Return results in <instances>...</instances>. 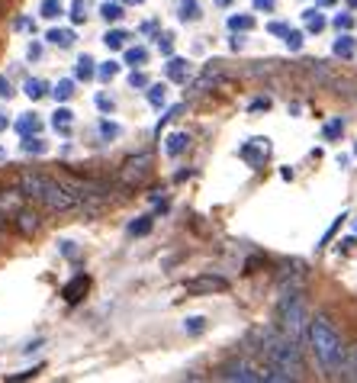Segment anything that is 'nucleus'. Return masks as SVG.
Masks as SVG:
<instances>
[{"mask_svg": "<svg viewBox=\"0 0 357 383\" xmlns=\"http://www.w3.org/2000/svg\"><path fill=\"white\" fill-rule=\"evenodd\" d=\"M219 380H229V383H264V380H273L271 367L267 364H254L248 357H238V361H229L222 371H219Z\"/></svg>", "mask_w": 357, "mask_h": 383, "instance_id": "39448f33", "label": "nucleus"}, {"mask_svg": "<svg viewBox=\"0 0 357 383\" xmlns=\"http://www.w3.org/2000/svg\"><path fill=\"white\" fill-rule=\"evenodd\" d=\"M13 223H17V229H19L23 235L39 232V216H36V213H29V209H19V213L13 216Z\"/></svg>", "mask_w": 357, "mask_h": 383, "instance_id": "ddd939ff", "label": "nucleus"}, {"mask_svg": "<svg viewBox=\"0 0 357 383\" xmlns=\"http://www.w3.org/2000/svg\"><path fill=\"white\" fill-rule=\"evenodd\" d=\"M283 42H287V46H290L293 52H300V48H302V32H296V29H287Z\"/></svg>", "mask_w": 357, "mask_h": 383, "instance_id": "7c9ffc66", "label": "nucleus"}, {"mask_svg": "<svg viewBox=\"0 0 357 383\" xmlns=\"http://www.w3.org/2000/svg\"><path fill=\"white\" fill-rule=\"evenodd\" d=\"M197 17H200L197 0H180V19H197Z\"/></svg>", "mask_w": 357, "mask_h": 383, "instance_id": "412c9836", "label": "nucleus"}, {"mask_svg": "<svg viewBox=\"0 0 357 383\" xmlns=\"http://www.w3.org/2000/svg\"><path fill=\"white\" fill-rule=\"evenodd\" d=\"M65 10H61V3L58 0H42V17L46 19H55V17H61Z\"/></svg>", "mask_w": 357, "mask_h": 383, "instance_id": "aec40b11", "label": "nucleus"}, {"mask_svg": "<svg viewBox=\"0 0 357 383\" xmlns=\"http://www.w3.org/2000/svg\"><path fill=\"white\" fill-rule=\"evenodd\" d=\"M309 348H312V355H316V361H319V367L331 377L341 374L345 364H348L345 338H341V332L335 328V322L329 316H316L309 322Z\"/></svg>", "mask_w": 357, "mask_h": 383, "instance_id": "7ed1b4c3", "label": "nucleus"}, {"mask_svg": "<svg viewBox=\"0 0 357 383\" xmlns=\"http://www.w3.org/2000/svg\"><path fill=\"white\" fill-rule=\"evenodd\" d=\"M97 106H100L104 113H113V100H110L106 94H100V97H97Z\"/></svg>", "mask_w": 357, "mask_h": 383, "instance_id": "79ce46f5", "label": "nucleus"}, {"mask_svg": "<svg viewBox=\"0 0 357 383\" xmlns=\"http://www.w3.org/2000/svg\"><path fill=\"white\" fill-rule=\"evenodd\" d=\"M100 136H104V139H116V136H119V126H116V122H100Z\"/></svg>", "mask_w": 357, "mask_h": 383, "instance_id": "c9c22d12", "label": "nucleus"}, {"mask_svg": "<svg viewBox=\"0 0 357 383\" xmlns=\"http://www.w3.org/2000/svg\"><path fill=\"white\" fill-rule=\"evenodd\" d=\"M226 290L229 281L216 277V274H200V277L184 281V293H190V297H213V293H226Z\"/></svg>", "mask_w": 357, "mask_h": 383, "instance_id": "423d86ee", "label": "nucleus"}, {"mask_svg": "<svg viewBox=\"0 0 357 383\" xmlns=\"http://www.w3.org/2000/svg\"><path fill=\"white\" fill-rule=\"evenodd\" d=\"M132 3H142V0H132Z\"/></svg>", "mask_w": 357, "mask_h": 383, "instance_id": "864d4df0", "label": "nucleus"}, {"mask_svg": "<svg viewBox=\"0 0 357 383\" xmlns=\"http://www.w3.org/2000/svg\"><path fill=\"white\" fill-rule=\"evenodd\" d=\"M52 94H55V100H71V94H75V84H71V81H58Z\"/></svg>", "mask_w": 357, "mask_h": 383, "instance_id": "b1692460", "label": "nucleus"}, {"mask_svg": "<svg viewBox=\"0 0 357 383\" xmlns=\"http://www.w3.org/2000/svg\"><path fill=\"white\" fill-rule=\"evenodd\" d=\"M319 3H335V0H319Z\"/></svg>", "mask_w": 357, "mask_h": 383, "instance_id": "3c124183", "label": "nucleus"}, {"mask_svg": "<svg viewBox=\"0 0 357 383\" xmlns=\"http://www.w3.org/2000/svg\"><path fill=\"white\" fill-rule=\"evenodd\" d=\"M75 75L81 77V81H90V77L97 75V68H94V58H77V65H75Z\"/></svg>", "mask_w": 357, "mask_h": 383, "instance_id": "f3484780", "label": "nucleus"}, {"mask_svg": "<svg viewBox=\"0 0 357 383\" xmlns=\"http://www.w3.org/2000/svg\"><path fill=\"white\" fill-rule=\"evenodd\" d=\"M29 377H36V371H23V374H13L10 380H29Z\"/></svg>", "mask_w": 357, "mask_h": 383, "instance_id": "49530a36", "label": "nucleus"}, {"mask_svg": "<svg viewBox=\"0 0 357 383\" xmlns=\"http://www.w3.org/2000/svg\"><path fill=\"white\" fill-rule=\"evenodd\" d=\"M229 26H232V29H251L254 19L251 17H232V19H229Z\"/></svg>", "mask_w": 357, "mask_h": 383, "instance_id": "e433bc0d", "label": "nucleus"}, {"mask_svg": "<svg viewBox=\"0 0 357 383\" xmlns=\"http://www.w3.org/2000/svg\"><path fill=\"white\" fill-rule=\"evenodd\" d=\"M129 84H132V87H148V77L142 75V71H132V77H129Z\"/></svg>", "mask_w": 357, "mask_h": 383, "instance_id": "ea45409f", "label": "nucleus"}, {"mask_svg": "<svg viewBox=\"0 0 357 383\" xmlns=\"http://www.w3.org/2000/svg\"><path fill=\"white\" fill-rule=\"evenodd\" d=\"M287 29H290V26H283V23H271V32H273V36H287Z\"/></svg>", "mask_w": 357, "mask_h": 383, "instance_id": "37998d69", "label": "nucleus"}, {"mask_svg": "<svg viewBox=\"0 0 357 383\" xmlns=\"http://www.w3.org/2000/svg\"><path fill=\"white\" fill-rule=\"evenodd\" d=\"M84 17H87V13H84V0H77L75 10H71V19H75V23H84Z\"/></svg>", "mask_w": 357, "mask_h": 383, "instance_id": "58836bf2", "label": "nucleus"}, {"mask_svg": "<svg viewBox=\"0 0 357 383\" xmlns=\"http://www.w3.org/2000/svg\"><path fill=\"white\" fill-rule=\"evenodd\" d=\"M13 94V91H10V81L7 77H0V97H10Z\"/></svg>", "mask_w": 357, "mask_h": 383, "instance_id": "c03bdc74", "label": "nucleus"}, {"mask_svg": "<svg viewBox=\"0 0 357 383\" xmlns=\"http://www.w3.org/2000/svg\"><path fill=\"white\" fill-rule=\"evenodd\" d=\"M26 94H29V100H39V97L46 94V84L42 81H26Z\"/></svg>", "mask_w": 357, "mask_h": 383, "instance_id": "473e14b6", "label": "nucleus"}, {"mask_svg": "<svg viewBox=\"0 0 357 383\" xmlns=\"http://www.w3.org/2000/svg\"><path fill=\"white\" fill-rule=\"evenodd\" d=\"M309 322H312V312H309L306 293L302 290L283 293L280 303H277V328L283 335H290L296 345H302V338H309Z\"/></svg>", "mask_w": 357, "mask_h": 383, "instance_id": "20e7f679", "label": "nucleus"}, {"mask_svg": "<svg viewBox=\"0 0 357 383\" xmlns=\"http://www.w3.org/2000/svg\"><path fill=\"white\" fill-rule=\"evenodd\" d=\"M129 232L132 235H148L151 232V216H139V223H132Z\"/></svg>", "mask_w": 357, "mask_h": 383, "instance_id": "393cba45", "label": "nucleus"}, {"mask_svg": "<svg viewBox=\"0 0 357 383\" xmlns=\"http://www.w3.org/2000/svg\"><path fill=\"white\" fill-rule=\"evenodd\" d=\"M71 122H75L71 110H58V113H55V120H52V126H55L58 132H68V129H71Z\"/></svg>", "mask_w": 357, "mask_h": 383, "instance_id": "6ab92c4d", "label": "nucleus"}, {"mask_svg": "<svg viewBox=\"0 0 357 383\" xmlns=\"http://www.w3.org/2000/svg\"><path fill=\"white\" fill-rule=\"evenodd\" d=\"M100 13H104L106 23H116V19L122 17V7H119V3H104V7H100Z\"/></svg>", "mask_w": 357, "mask_h": 383, "instance_id": "cd10ccee", "label": "nucleus"}, {"mask_svg": "<svg viewBox=\"0 0 357 383\" xmlns=\"http://www.w3.org/2000/svg\"><path fill=\"white\" fill-rule=\"evenodd\" d=\"M3 126H7V116H3V113H0V129H3Z\"/></svg>", "mask_w": 357, "mask_h": 383, "instance_id": "09e8293b", "label": "nucleus"}, {"mask_svg": "<svg viewBox=\"0 0 357 383\" xmlns=\"http://www.w3.org/2000/svg\"><path fill=\"white\" fill-rule=\"evenodd\" d=\"M17 129L23 132V136H26V132H36V129H39V120L32 116V113H26V116H23V120L17 122Z\"/></svg>", "mask_w": 357, "mask_h": 383, "instance_id": "c85d7f7f", "label": "nucleus"}, {"mask_svg": "<svg viewBox=\"0 0 357 383\" xmlns=\"http://www.w3.org/2000/svg\"><path fill=\"white\" fill-rule=\"evenodd\" d=\"M267 106H271V100H254L251 103V110H267Z\"/></svg>", "mask_w": 357, "mask_h": 383, "instance_id": "de8ad7c7", "label": "nucleus"}, {"mask_svg": "<svg viewBox=\"0 0 357 383\" xmlns=\"http://www.w3.org/2000/svg\"><path fill=\"white\" fill-rule=\"evenodd\" d=\"M26 200H29V196L23 194V187H19V190H0V225L7 223V219H13V216L23 209Z\"/></svg>", "mask_w": 357, "mask_h": 383, "instance_id": "6e6552de", "label": "nucleus"}, {"mask_svg": "<svg viewBox=\"0 0 357 383\" xmlns=\"http://www.w3.org/2000/svg\"><path fill=\"white\" fill-rule=\"evenodd\" d=\"M19 187H23V194H26L32 203L46 206V209H52V213L87 209L84 200L68 187L61 178H48V174H39V171H23V174H19Z\"/></svg>", "mask_w": 357, "mask_h": 383, "instance_id": "f257e3e1", "label": "nucleus"}, {"mask_svg": "<svg viewBox=\"0 0 357 383\" xmlns=\"http://www.w3.org/2000/svg\"><path fill=\"white\" fill-rule=\"evenodd\" d=\"M254 7L258 10H273V0H254Z\"/></svg>", "mask_w": 357, "mask_h": 383, "instance_id": "a18cd8bd", "label": "nucleus"}, {"mask_svg": "<svg viewBox=\"0 0 357 383\" xmlns=\"http://www.w3.org/2000/svg\"><path fill=\"white\" fill-rule=\"evenodd\" d=\"M116 71H119V65H116V62H106V65H100V68H97V75L104 77V81L116 77Z\"/></svg>", "mask_w": 357, "mask_h": 383, "instance_id": "f704fd0d", "label": "nucleus"}, {"mask_svg": "<svg viewBox=\"0 0 357 383\" xmlns=\"http://www.w3.org/2000/svg\"><path fill=\"white\" fill-rule=\"evenodd\" d=\"M46 39L52 42V46H58V48H71V46H75V32H68V29H52Z\"/></svg>", "mask_w": 357, "mask_h": 383, "instance_id": "dca6fc26", "label": "nucleus"}, {"mask_svg": "<svg viewBox=\"0 0 357 383\" xmlns=\"http://www.w3.org/2000/svg\"><path fill=\"white\" fill-rule=\"evenodd\" d=\"M219 77H222V75H219V68H213V65H209L206 71L200 75V81H197V84H193V94H203V91H209V84H219Z\"/></svg>", "mask_w": 357, "mask_h": 383, "instance_id": "2eb2a0df", "label": "nucleus"}, {"mask_svg": "<svg viewBox=\"0 0 357 383\" xmlns=\"http://www.w3.org/2000/svg\"><path fill=\"white\" fill-rule=\"evenodd\" d=\"M348 3H351V7H357V0H348Z\"/></svg>", "mask_w": 357, "mask_h": 383, "instance_id": "603ef678", "label": "nucleus"}, {"mask_svg": "<svg viewBox=\"0 0 357 383\" xmlns=\"http://www.w3.org/2000/svg\"><path fill=\"white\" fill-rule=\"evenodd\" d=\"M354 151H357V145H354Z\"/></svg>", "mask_w": 357, "mask_h": 383, "instance_id": "5fc2aeb1", "label": "nucleus"}, {"mask_svg": "<svg viewBox=\"0 0 357 383\" xmlns=\"http://www.w3.org/2000/svg\"><path fill=\"white\" fill-rule=\"evenodd\" d=\"M267 151H271L267 139H251L248 145H242V158L248 161L251 168H258V165H264V158H267Z\"/></svg>", "mask_w": 357, "mask_h": 383, "instance_id": "9d476101", "label": "nucleus"}, {"mask_svg": "<svg viewBox=\"0 0 357 383\" xmlns=\"http://www.w3.org/2000/svg\"><path fill=\"white\" fill-rule=\"evenodd\" d=\"M341 132H345V122H341V120H331L329 126H325V139H338Z\"/></svg>", "mask_w": 357, "mask_h": 383, "instance_id": "72a5a7b5", "label": "nucleus"}, {"mask_svg": "<svg viewBox=\"0 0 357 383\" xmlns=\"http://www.w3.org/2000/svg\"><path fill=\"white\" fill-rule=\"evenodd\" d=\"M164 97H168L164 84H151V87H148V100H151V106H161V103H164Z\"/></svg>", "mask_w": 357, "mask_h": 383, "instance_id": "bb28decb", "label": "nucleus"}, {"mask_svg": "<svg viewBox=\"0 0 357 383\" xmlns=\"http://www.w3.org/2000/svg\"><path fill=\"white\" fill-rule=\"evenodd\" d=\"M164 71H168L171 81H177V84H184L190 77V62H184V58H171L168 65H164Z\"/></svg>", "mask_w": 357, "mask_h": 383, "instance_id": "f8f14e48", "label": "nucleus"}, {"mask_svg": "<svg viewBox=\"0 0 357 383\" xmlns=\"http://www.w3.org/2000/svg\"><path fill=\"white\" fill-rule=\"evenodd\" d=\"M148 168H151V155H148V151H142V155L129 158L126 165H122V184H126V187L142 184V180H145V174H148Z\"/></svg>", "mask_w": 357, "mask_h": 383, "instance_id": "0eeeda50", "label": "nucleus"}, {"mask_svg": "<svg viewBox=\"0 0 357 383\" xmlns=\"http://www.w3.org/2000/svg\"><path fill=\"white\" fill-rule=\"evenodd\" d=\"M354 39H351V36H341L338 39V42H335V55H338V58H351V55H354Z\"/></svg>", "mask_w": 357, "mask_h": 383, "instance_id": "a211bd4d", "label": "nucleus"}, {"mask_svg": "<svg viewBox=\"0 0 357 383\" xmlns=\"http://www.w3.org/2000/svg\"><path fill=\"white\" fill-rule=\"evenodd\" d=\"M219 3H222V7H226V3H232V0H219Z\"/></svg>", "mask_w": 357, "mask_h": 383, "instance_id": "8fccbe9b", "label": "nucleus"}, {"mask_svg": "<svg viewBox=\"0 0 357 383\" xmlns=\"http://www.w3.org/2000/svg\"><path fill=\"white\" fill-rule=\"evenodd\" d=\"M335 26H338V29H351V26H354V17H351V13H338V17H335Z\"/></svg>", "mask_w": 357, "mask_h": 383, "instance_id": "4c0bfd02", "label": "nucleus"}, {"mask_svg": "<svg viewBox=\"0 0 357 383\" xmlns=\"http://www.w3.org/2000/svg\"><path fill=\"white\" fill-rule=\"evenodd\" d=\"M203 328H206V319L203 316H190L187 322H184V332H190V335H200Z\"/></svg>", "mask_w": 357, "mask_h": 383, "instance_id": "5701e85b", "label": "nucleus"}, {"mask_svg": "<svg viewBox=\"0 0 357 383\" xmlns=\"http://www.w3.org/2000/svg\"><path fill=\"white\" fill-rule=\"evenodd\" d=\"M84 293H87V277H84V274H77L75 281H68L65 290H61V297H65L68 303H77Z\"/></svg>", "mask_w": 357, "mask_h": 383, "instance_id": "9b49d317", "label": "nucleus"}, {"mask_svg": "<svg viewBox=\"0 0 357 383\" xmlns=\"http://www.w3.org/2000/svg\"><path fill=\"white\" fill-rule=\"evenodd\" d=\"M145 58H148V52H145V48H129V52H126V62H129L132 68L145 65Z\"/></svg>", "mask_w": 357, "mask_h": 383, "instance_id": "c756f323", "label": "nucleus"}, {"mask_svg": "<svg viewBox=\"0 0 357 383\" xmlns=\"http://www.w3.org/2000/svg\"><path fill=\"white\" fill-rule=\"evenodd\" d=\"M302 281H306V271H302L300 264L296 268H287V271L277 277V297H283V293H296V290H302Z\"/></svg>", "mask_w": 357, "mask_h": 383, "instance_id": "1a4fd4ad", "label": "nucleus"}, {"mask_svg": "<svg viewBox=\"0 0 357 383\" xmlns=\"http://www.w3.org/2000/svg\"><path fill=\"white\" fill-rule=\"evenodd\" d=\"M158 48L164 52V55H171V52H174V42H171V36H158Z\"/></svg>", "mask_w": 357, "mask_h": 383, "instance_id": "a19ab883", "label": "nucleus"}, {"mask_svg": "<svg viewBox=\"0 0 357 383\" xmlns=\"http://www.w3.org/2000/svg\"><path fill=\"white\" fill-rule=\"evenodd\" d=\"M23 151H29V155H42L46 151V145H42V139H23Z\"/></svg>", "mask_w": 357, "mask_h": 383, "instance_id": "2f4dec72", "label": "nucleus"}, {"mask_svg": "<svg viewBox=\"0 0 357 383\" xmlns=\"http://www.w3.org/2000/svg\"><path fill=\"white\" fill-rule=\"evenodd\" d=\"M261 355H264V364L271 367L273 380H280V383L300 380V374H302L300 345L290 335H283L277 326L261 332Z\"/></svg>", "mask_w": 357, "mask_h": 383, "instance_id": "f03ea898", "label": "nucleus"}, {"mask_svg": "<svg viewBox=\"0 0 357 383\" xmlns=\"http://www.w3.org/2000/svg\"><path fill=\"white\" fill-rule=\"evenodd\" d=\"M126 39H129L126 32L113 29V32H106V36H104V42H106V48H122V46H126Z\"/></svg>", "mask_w": 357, "mask_h": 383, "instance_id": "4be33fe9", "label": "nucleus"}, {"mask_svg": "<svg viewBox=\"0 0 357 383\" xmlns=\"http://www.w3.org/2000/svg\"><path fill=\"white\" fill-rule=\"evenodd\" d=\"M302 17H306V26H309L312 32H319V29H325V19H322L319 13H316V10H306Z\"/></svg>", "mask_w": 357, "mask_h": 383, "instance_id": "a878e982", "label": "nucleus"}, {"mask_svg": "<svg viewBox=\"0 0 357 383\" xmlns=\"http://www.w3.org/2000/svg\"><path fill=\"white\" fill-rule=\"evenodd\" d=\"M187 142H190V139H187V132H171L168 142H164V151H168L171 158H177L180 151L187 149Z\"/></svg>", "mask_w": 357, "mask_h": 383, "instance_id": "4468645a", "label": "nucleus"}]
</instances>
